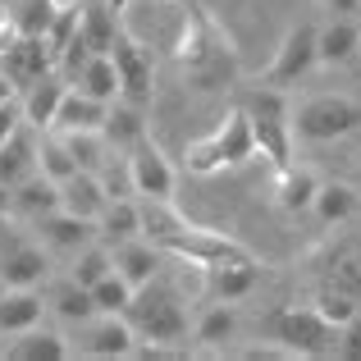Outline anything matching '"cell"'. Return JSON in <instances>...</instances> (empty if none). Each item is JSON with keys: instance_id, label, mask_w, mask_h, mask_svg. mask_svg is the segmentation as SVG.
Instances as JSON below:
<instances>
[{"instance_id": "obj_16", "label": "cell", "mask_w": 361, "mask_h": 361, "mask_svg": "<svg viewBox=\"0 0 361 361\" xmlns=\"http://www.w3.org/2000/svg\"><path fill=\"white\" fill-rule=\"evenodd\" d=\"M64 92H69V78L64 73H42V78L27 87V97L18 101L23 106V123L27 128H51L55 123V110H60Z\"/></svg>"}, {"instance_id": "obj_11", "label": "cell", "mask_w": 361, "mask_h": 361, "mask_svg": "<svg viewBox=\"0 0 361 361\" xmlns=\"http://www.w3.org/2000/svg\"><path fill=\"white\" fill-rule=\"evenodd\" d=\"M55 69V55H51V46L42 42V37H27V32H18L14 42L0 51V73H5L9 82H14V92L18 87H32L42 73H51Z\"/></svg>"}, {"instance_id": "obj_22", "label": "cell", "mask_w": 361, "mask_h": 361, "mask_svg": "<svg viewBox=\"0 0 361 361\" xmlns=\"http://www.w3.org/2000/svg\"><path fill=\"white\" fill-rule=\"evenodd\" d=\"M357 55V18L329 14L325 27H316V64H348Z\"/></svg>"}, {"instance_id": "obj_9", "label": "cell", "mask_w": 361, "mask_h": 361, "mask_svg": "<svg viewBox=\"0 0 361 361\" xmlns=\"http://www.w3.org/2000/svg\"><path fill=\"white\" fill-rule=\"evenodd\" d=\"M128 174H133V192L137 197H156V202H174V165L165 160V151L156 142H133L128 147Z\"/></svg>"}, {"instance_id": "obj_29", "label": "cell", "mask_w": 361, "mask_h": 361, "mask_svg": "<svg viewBox=\"0 0 361 361\" xmlns=\"http://www.w3.org/2000/svg\"><path fill=\"white\" fill-rule=\"evenodd\" d=\"M233 334H238V311H233V302H211L192 325V338L202 348H224Z\"/></svg>"}, {"instance_id": "obj_18", "label": "cell", "mask_w": 361, "mask_h": 361, "mask_svg": "<svg viewBox=\"0 0 361 361\" xmlns=\"http://www.w3.org/2000/svg\"><path fill=\"white\" fill-rule=\"evenodd\" d=\"M106 110H110V101H97V97H87V92L69 87V92H64V101H60V110H55V123H51V128L55 133H78V128L101 133Z\"/></svg>"}, {"instance_id": "obj_1", "label": "cell", "mask_w": 361, "mask_h": 361, "mask_svg": "<svg viewBox=\"0 0 361 361\" xmlns=\"http://www.w3.org/2000/svg\"><path fill=\"white\" fill-rule=\"evenodd\" d=\"M123 320L133 325V334L147 338L151 348H169L188 338V302L169 279L151 274L147 283H137L123 307Z\"/></svg>"}, {"instance_id": "obj_6", "label": "cell", "mask_w": 361, "mask_h": 361, "mask_svg": "<svg viewBox=\"0 0 361 361\" xmlns=\"http://www.w3.org/2000/svg\"><path fill=\"white\" fill-rule=\"evenodd\" d=\"M311 69H316V23H293L288 32H283V42H279V51H274V60L265 64V73H261L256 82L288 92L293 82H302Z\"/></svg>"}, {"instance_id": "obj_14", "label": "cell", "mask_w": 361, "mask_h": 361, "mask_svg": "<svg viewBox=\"0 0 361 361\" xmlns=\"http://www.w3.org/2000/svg\"><path fill=\"white\" fill-rule=\"evenodd\" d=\"M46 252L37 243H9L0 252V283L5 288H37L46 279Z\"/></svg>"}, {"instance_id": "obj_34", "label": "cell", "mask_w": 361, "mask_h": 361, "mask_svg": "<svg viewBox=\"0 0 361 361\" xmlns=\"http://www.w3.org/2000/svg\"><path fill=\"white\" fill-rule=\"evenodd\" d=\"M37 169H42V174L51 178V183H64V178H69L73 169H78L60 133H55V137H42V142H37Z\"/></svg>"}, {"instance_id": "obj_13", "label": "cell", "mask_w": 361, "mask_h": 361, "mask_svg": "<svg viewBox=\"0 0 361 361\" xmlns=\"http://www.w3.org/2000/svg\"><path fill=\"white\" fill-rule=\"evenodd\" d=\"M37 233H42V243L51 247V252H64L73 256L78 247H87L97 238V220H82V215H69V211H46L42 220H37Z\"/></svg>"}, {"instance_id": "obj_30", "label": "cell", "mask_w": 361, "mask_h": 361, "mask_svg": "<svg viewBox=\"0 0 361 361\" xmlns=\"http://www.w3.org/2000/svg\"><path fill=\"white\" fill-rule=\"evenodd\" d=\"M73 87L87 92V97H97V101H115V97H119L115 60H110V55H87V64L73 73Z\"/></svg>"}, {"instance_id": "obj_36", "label": "cell", "mask_w": 361, "mask_h": 361, "mask_svg": "<svg viewBox=\"0 0 361 361\" xmlns=\"http://www.w3.org/2000/svg\"><path fill=\"white\" fill-rule=\"evenodd\" d=\"M97 183H101V192H106V197H137V192H133L128 160L115 156V151H110V156H106V165L97 169Z\"/></svg>"}, {"instance_id": "obj_15", "label": "cell", "mask_w": 361, "mask_h": 361, "mask_svg": "<svg viewBox=\"0 0 361 361\" xmlns=\"http://www.w3.org/2000/svg\"><path fill=\"white\" fill-rule=\"evenodd\" d=\"M9 338H14V343H5L9 361H64V357H73L69 338L60 329H46V325H32V329L9 334Z\"/></svg>"}, {"instance_id": "obj_35", "label": "cell", "mask_w": 361, "mask_h": 361, "mask_svg": "<svg viewBox=\"0 0 361 361\" xmlns=\"http://www.w3.org/2000/svg\"><path fill=\"white\" fill-rule=\"evenodd\" d=\"M128 298H133V283L123 279L119 270H110L106 279H97V283H92V302H97V311H106V316H123Z\"/></svg>"}, {"instance_id": "obj_17", "label": "cell", "mask_w": 361, "mask_h": 361, "mask_svg": "<svg viewBox=\"0 0 361 361\" xmlns=\"http://www.w3.org/2000/svg\"><path fill=\"white\" fill-rule=\"evenodd\" d=\"M55 206H60V183H51L42 169H32L27 178H18V183L9 188V211L23 215V220H42Z\"/></svg>"}, {"instance_id": "obj_37", "label": "cell", "mask_w": 361, "mask_h": 361, "mask_svg": "<svg viewBox=\"0 0 361 361\" xmlns=\"http://www.w3.org/2000/svg\"><path fill=\"white\" fill-rule=\"evenodd\" d=\"M334 353L343 357V361H361V311H357V316H348L343 325H338V343H334Z\"/></svg>"}, {"instance_id": "obj_42", "label": "cell", "mask_w": 361, "mask_h": 361, "mask_svg": "<svg viewBox=\"0 0 361 361\" xmlns=\"http://www.w3.org/2000/svg\"><path fill=\"white\" fill-rule=\"evenodd\" d=\"M357 51H361V23H357Z\"/></svg>"}, {"instance_id": "obj_8", "label": "cell", "mask_w": 361, "mask_h": 361, "mask_svg": "<svg viewBox=\"0 0 361 361\" xmlns=\"http://www.w3.org/2000/svg\"><path fill=\"white\" fill-rule=\"evenodd\" d=\"M311 307H316L320 316L329 320V325H343L348 316H357V311H361V265H357V261L334 265V270H329L325 279L316 283V298H311Z\"/></svg>"}, {"instance_id": "obj_20", "label": "cell", "mask_w": 361, "mask_h": 361, "mask_svg": "<svg viewBox=\"0 0 361 361\" xmlns=\"http://www.w3.org/2000/svg\"><path fill=\"white\" fill-rule=\"evenodd\" d=\"M46 316V298L37 288H5V298H0V334H23V329L42 325Z\"/></svg>"}, {"instance_id": "obj_41", "label": "cell", "mask_w": 361, "mask_h": 361, "mask_svg": "<svg viewBox=\"0 0 361 361\" xmlns=\"http://www.w3.org/2000/svg\"><path fill=\"white\" fill-rule=\"evenodd\" d=\"M9 97H14V82H9L5 73H0V101H9Z\"/></svg>"}, {"instance_id": "obj_40", "label": "cell", "mask_w": 361, "mask_h": 361, "mask_svg": "<svg viewBox=\"0 0 361 361\" xmlns=\"http://www.w3.org/2000/svg\"><path fill=\"white\" fill-rule=\"evenodd\" d=\"M320 5H325V14H348V18L361 14V0H320Z\"/></svg>"}, {"instance_id": "obj_4", "label": "cell", "mask_w": 361, "mask_h": 361, "mask_svg": "<svg viewBox=\"0 0 361 361\" xmlns=\"http://www.w3.org/2000/svg\"><path fill=\"white\" fill-rule=\"evenodd\" d=\"M270 338L293 357H329L338 343V325H329L316 307H283L270 316Z\"/></svg>"}, {"instance_id": "obj_19", "label": "cell", "mask_w": 361, "mask_h": 361, "mask_svg": "<svg viewBox=\"0 0 361 361\" xmlns=\"http://www.w3.org/2000/svg\"><path fill=\"white\" fill-rule=\"evenodd\" d=\"M97 238L106 247H119L128 238H142V220H137V197H110L97 215Z\"/></svg>"}, {"instance_id": "obj_32", "label": "cell", "mask_w": 361, "mask_h": 361, "mask_svg": "<svg viewBox=\"0 0 361 361\" xmlns=\"http://www.w3.org/2000/svg\"><path fill=\"white\" fill-rule=\"evenodd\" d=\"M64 137V147H69V156H73V165L78 169H87V174H97L101 165H106V156L115 147H110L101 133H92V128H78V133H60Z\"/></svg>"}, {"instance_id": "obj_5", "label": "cell", "mask_w": 361, "mask_h": 361, "mask_svg": "<svg viewBox=\"0 0 361 361\" xmlns=\"http://www.w3.org/2000/svg\"><path fill=\"white\" fill-rule=\"evenodd\" d=\"M160 256H178V261H188L197 270V265H211V261H247V247L238 238H229V233L220 229H206V224H188V229L178 233H165V238L156 243Z\"/></svg>"}, {"instance_id": "obj_2", "label": "cell", "mask_w": 361, "mask_h": 361, "mask_svg": "<svg viewBox=\"0 0 361 361\" xmlns=\"http://www.w3.org/2000/svg\"><path fill=\"white\" fill-rule=\"evenodd\" d=\"M252 156H256L252 119H247L243 110H233V115L224 119L215 133H206V137L188 142L183 165H188V174H220V169H238V165H247Z\"/></svg>"}, {"instance_id": "obj_24", "label": "cell", "mask_w": 361, "mask_h": 361, "mask_svg": "<svg viewBox=\"0 0 361 361\" xmlns=\"http://www.w3.org/2000/svg\"><path fill=\"white\" fill-rule=\"evenodd\" d=\"M101 137L110 142L115 151H128L133 142L147 137V119H142V106H133V101L115 97L106 110V123H101Z\"/></svg>"}, {"instance_id": "obj_7", "label": "cell", "mask_w": 361, "mask_h": 361, "mask_svg": "<svg viewBox=\"0 0 361 361\" xmlns=\"http://www.w3.org/2000/svg\"><path fill=\"white\" fill-rule=\"evenodd\" d=\"M110 60H115V73H119V97L133 101V106H147L151 92H156V55L133 32L119 27L115 46H110Z\"/></svg>"}, {"instance_id": "obj_28", "label": "cell", "mask_w": 361, "mask_h": 361, "mask_svg": "<svg viewBox=\"0 0 361 361\" xmlns=\"http://www.w3.org/2000/svg\"><path fill=\"white\" fill-rule=\"evenodd\" d=\"M46 311H51L55 320H64V325H82V320L97 316V302H92V288L64 279V283H55V293L46 298Z\"/></svg>"}, {"instance_id": "obj_23", "label": "cell", "mask_w": 361, "mask_h": 361, "mask_svg": "<svg viewBox=\"0 0 361 361\" xmlns=\"http://www.w3.org/2000/svg\"><path fill=\"white\" fill-rule=\"evenodd\" d=\"M106 202H110V197L101 192L97 174H87V169H73V174L60 183V211H69V215H82V220H97V215H101V206H106Z\"/></svg>"}, {"instance_id": "obj_43", "label": "cell", "mask_w": 361, "mask_h": 361, "mask_svg": "<svg viewBox=\"0 0 361 361\" xmlns=\"http://www.w3.org/2000/svg\"><path fill=\"white\" fill-rule=\"evenodd\" d=\"M0 357H5V343H0Z\"/></svg>"}, {"instance_id": "obj_26", "label": "cell", "mask_w": 361, "mask_h": 361, "mask_svg": "<svg viewBox=\"0 0 361 361\" xmlns=\"http://www.w3.org/2000/svg\"><path fill=\"white\" fill-rule=\"evenodd\" d=\"M252 137H256V156L270 160L274 174L293 165V123L288 119H252Z\"/></svg>"}, {"instance_id": "obj_21", "label": "cell", "mask_w": 361, "mask_h": 361, "mask_svg": "<svg viewBox=\"0 0 361 361\" xmlns=\"http://www.w3.org/2000/svg\"><path fill=\"white\" fill-rule=\"evenodd\" d=\"M37 169V137L27 123H18L5 142H0V188H14Z\"/></svg>"}, {"instance_id": "obj_39", "label": "cell", "mask_w": 361, "mask_h": 361, "mask_svg": "<svg viewBox=\"0 0 361 361\" xmlns=\"http://www.w3.org/2000/svg\"><path fill=\"white\" fill-rule=\"evenodd\" d=\"M243 357L247 361H293V353L283 343H274V338H270V343H261V348H247Z\"/></svg>"}, {"instance_id": "obj_25", "label": "cell", "mask_w": 361, "mask_h": 361, "mask_svg": "<svg viewBox=\"0 0 361 361\" xmlns=\"http://www.w3.org/2000/svg\"><path fill=\"white\" fill-rule=\"evenodd\" d=\"M320 178L311 174V169H279V178H274V206H279L283 215H307L311 211V197H316Z\"/></svg>"}, {"instance_id": "obj_33", "label": "cell", "mask_w": 361, "mask_h": 361, "mask_svg": "<svg viewBox=\"0 0 361 361\" xmlns=\"http://www.w3.org/2000/svg\"><path fill=\"white\" fill-rule=\"evenodd\" d=\"M110 270H115V252H110L106 243H87V247H78V252H73V270H69V279H73V283H82V288H92V283L106 279Z\"/></svg>"}, {"instance_id": "obj_27", "label": "cell", "mask_w": 361, "mask_h": 361, "mask_svg": "<svg viewBox=\"0 0 361 361\" xmlns=\"http://www.w3.org/2000/svg\"><path fill=\"white\" fill-rule=\"evenodd\" d=\"M110 252H115V270L133 283V288L147 283L151 274H160V247L151 238H128V243L110 247Z\"/></svg>"}, {"instance_id": "obj_12", "label": "cell", "mask_w": 361, "mask_h": 361, "mask_svg": "<svg viewBox=\"0 0 361 361\" xmlns=\"http://www.w3.org/2000/svg\"><path fill=\"white\" fill-rule=\"evenodd\" d=\"M82 338H78V353L82 357H133L137 353V334L123 316H106L97 311L92 320H82Z\"/></svg>"}, {"instance_id": "obj_38", "label": "cell", "mask_w": 361, "mask_h": 361, "mask_svg": "<svg viewBox=\"0 0 361 361\" xmlns=\"http://www.w3.org/2000/svg\"><path fill=\"white\" fill-rule=\"evenodd\" d=\"M18 123H23V106H18L14 97H9V101H0V142H5L9 133L18 128Z\"/></svg>"}, {"instance_id": "obj_31", "label": "cell", "mask_w": 361, "mask_h": 361, "mask_svg": "<svg viewBox=\"0 0 361 361\" xmlns=\"http://www.w3.org/2000/svg\"><path fill=\"white\" fill-rule=\"evenodd\" d=\"M311 211H316L320 224H343L357 215V192L348 183H320L316 197H311Z\"/></svg>"}, {"instance_id": "obj_3", "label": "cell", "mask_w": 361, "mask_h": 361, "mask_svg": "<svg viewBox=\"0 0 361 361\" xmlns=\"http://www.w3.org/2000/svg\"><path fill=\"white\" fill-rule=\"evenodd\" d=\"M288 123H293V137L302 142H334L361 128V106L353 97H338V92H320V97L302 101L288 115Z\"/></svg>"}, {"instance_id": "obj_10", "label": "cell", "mask_w": 361, "mask_h": 361, "mask_svg": "<svg viewBox=\"0 0 361 361\" xmlns=\"http://www.w3.org/2000/svg\"><path fill=\"white\" fill-rule=\"evenodd\" d=\"M197 274H202V298L206 302H243L247 293L261 283V265H256V256H247V261L197 265Z\"/></svg>"}]
</instances>
